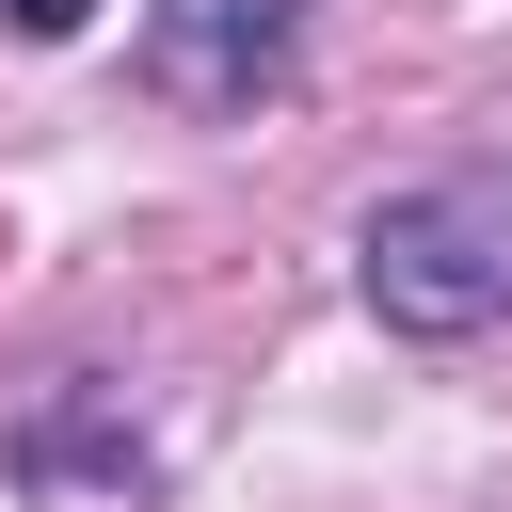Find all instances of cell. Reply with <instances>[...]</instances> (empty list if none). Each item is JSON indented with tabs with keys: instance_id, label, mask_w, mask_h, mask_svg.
Segmentation results:
<instances>
[{
	"instance_id": "obj_1",
	"label": "cell",
	"mask_w": 512,
	"mask_h": 512,
	"mask_svg": "<svg viewBox=\"0 0 512 512\" xmlns=\"http://www.w3.org/2000/svg\"><path fill=\"white\" fill-rule=\"evenodd\" d=\"M352 288L384 336H496L512 320V160H464V176H416L352 224Z\"/></svg>"
},
{
	"instance_id": "obj_2",
	"label": "cell",
	"mask_w": 512,
	"mask_h": 512,
	"mask_svg": "<svg viewBox=\"0 0 512 512\" xmlns=\"http://www.w3.org/2000/svg\"><path fill=\"white\" fill-rule=\"evenodd\" d=\"M304 64V0H144V80L176 112H256Z\"/></svg>"
},
{
	"instance_id": "obj_3",
	"label": "cell",
	"mask_w": 512,
	"mask_h": 512,
	"mask_svg": "<svg viewBox=\"0 0 512 512\" xmlns=\"http://www.w3.org/2000/svg\"><path fill=\"white\" fill-rule=\"evenodd\" d=\"M16 32H32V48H48V32H80V0H16Z\"/></svg>"
}]
</instances>
